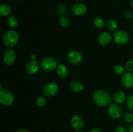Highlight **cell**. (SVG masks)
I'll return each mask as SVG.
<instances>
[{"mask_svg": "<svg viewBox=\"0 0 133 132\" xmlns=\"http://www.w3.org/2000/svg\"><path fill=\"white\" fill-rule=\"evenodd\" d=\"M112 97L108 92L104 90L96 91L93 94V100L97 106L100 107H106L109 106L112 101Z\"/></svg>", "mask_w": 133, "mask_h": 132, "instance_id": "obj_1", "label": "cell"}, {"mask_svg": "<svg viewBox=\"0 0 133 132\" xmlns=\"http://www.w3.org/2000/svg\"><path fill=\"white\" fill-rule=\"evenodd\" d=\"M19 40L18 34L16 31L9 30L4 33L3 36V41L5 46L12 47L17 45Z\"/></svg>", "mask_w": 133, "mask_h": 132, "instance_id": "obj_2", "label": "cell"}, {"mask_svg": "<svg viewBox=\"0 0 133 132\" xmlns=\"http://www.w3.org/2000/svg\"><path fill=\"white\" fill-rule=\"evenodd\" d=\"M113 38L116 43L119 45L126 44L129 41L130 35L127 32L122 30L116 31L113 34Z\"/></svg>", "mask_w": 133, "mask_h": 132, "instance_id": "obj_3", "label": "cell"}, {"mask_svg": "<svg viewBox=\"0 0 133 132\" xmlns=\"http://www.w3.org/2000/svg\"><path fill=\"white\" fill-rule=\"evenodd\" d=\"M58 62L55 58L50 56L45 57L41 62V67L44 71H52L57 67Z\"/></svg>", "mask_w": 133, "mask_h": 132, "instance_id": "obj_4", "label": "cell"}, {"mask_svg": "<svg viewBox=\"0 0 133 132\" xmlns=\"http://www.w3.org/2000/svg\"><path fill=\"white\" fill-rule=\"evenodd\" d=\"M14 96L12 93L8 90H1L0 102L4 106H10L14 102Z\"/></svg>", "mask_w": 133, "mask_h": 132, "instance_id": "obj_5", "label": "cell"}, {"mask_svg": "<svg viewBox=\"0 0 133 132\" xmlns=\"http://www.w3.org/2000/svg\"><path fill=\"white\" fill-rule=\"evenodd\" d=\"M108 113L112 119H118L123 114V109L122 106L117 103L111 104L108 109Z\"/></svg>", "mask_w": 133, "mask_h": 132, "instance_id": "obj_6", "label": "cell"}, {"mask_svg": "<svg viewBox=\"0 0 133 132\" xmlns=\"http://www.w3.org/2000/svg\"><path fill=\"white\" fill-rule=\"evenodd\" d=\"M68 61L72 65H79L83 61V55L79 51H70L67 56Z\"/></svg>", "mask_w": 133, "mask_h": 132, "instance_id": "obj_7", "label": "cell"}, {"mask_svg": "<svg viewBox=\"0 0 133 132\" xmlns=\"http://www.w3.org/2000/svg\"><path fill=\"white\" fill-rule=\"evenodd\" d=\"M58 91V86L56 83L49 82L45 84L43 87V93L45 97H52L57 93Z\"/></svg>", "mask_w": 133, "mask_h": 132, "instance_id": "obj_8", "label": "cell"}, {"mask_svg": "<svg viewBox=\"0 0 133 132\" xmlns=\"http://www.w3.org/2000/svg\"><path fill=\"white\" fill-rule=\"evenodd\" d=\"M16 58V54L13 49H9L3 54V61L6 65H10L14 63Z\"/></svg>", "mask_w": 133, "mask_h": 132, "instance_id": "obj_9", "label": "cell"}, {"mask_svg": "<svg viewBox=\"0 0 133 132\" xmlns=\"http://www.w3.org/2000/svg\"><path fill=\"white\" fill-rule=\"evenodd\" d=\"M87 10V6L85 4L82 3H75L71 6V11L73 14L76 16H80L85 14Z\"/></svg>", "mask_w": 133, "mask_h": 132, "instance_id": "obj_10", "label": "cell"}, {"mask_svg": "<svg viewBox=\"0 0 133 132\" xmlns=\"http://www.w3.org/2000/svg\"><path fill=\"white\" fill-rule=\"evenodd\" d=\"M122 84L126 89L133 87V74L131 72H125L122 76Z\"/></svg>", "mask_w": 133, "mask_h": 132, "instance_id": "obj_11", "label": "cell"}, {"mask_svg": "<svg viewBox=\"0 0 133 132\" xmlns=\"http://www.w3.org/2000/svg\"><path fill=\"white\" fill-rule=\"evenodd\" d=\"M40 69V64L36 60H31L25 66L26 72L29 75H35Z\"/></svg>", "mask_w": 133, "mask_h": 132, "instance_id": "obj_12", "label": "cell"}, {"mask_svg": "<svg viewBox=\"0 0 133 132\" xmlns=\"http://www.w3.org/2000/svg\"><path fill=\"white\" fill-rule=\"evenodd\" d=\"M71 124L75 129L81 130L84 127V119L80 115H75L71 119Z\"/></svg>", "mask_w": 133, "mask_h": 132, "instance_id": "obj_13", "label": "cell"}, {"mask_svg": "<svg viewBox=\"0 0 133 132\" xmlns=\"http://www.w3.org/2000/svg\"><path fill=\"white\" fill-rule=\"evenodd\" d=\"M112 35L108 32H103L99 36L98 41L100 45H108L112 41Z\"/></svg>", "mask_w": 133, "mask_h": 132, "instance_id": "obj_14", "label": "cell"}, {"mask_svg": "<svg viewBox=\"0 0 133 132\" xmlns=\"http://www.w3.org/2000/svg\"><path fill=\"white\" fill-rule=\"evenodd\" d=\"M70 88L75 93H80L84 89V85L79 80H72L70 83Z\"/></svg>", "mask_w": 133, "mask_h": 132, "instance_id": "obj_15", "label": "cell"}, {"mask_svg": "<svg viewBox=\"0 0 133 132\" xmlns=\"http://www.w3.org/2000/svg\"><path fill=\"white\" fill-rule=\"evenodd\" d=\"M126 95L122 91H118L113 94L112 99L117 104H122L125 100Z\"/></svg>", "mask_w": 133, "mask_h": 132, "instance_id": "obj_16", "label": "cell"}, {"mask_svg": "<svg viewBox=\"0 0 133 132\" xmlns=\"http://www.w3.org/2000/svg\"><path fill=\"white\" fill-rule=\"evenodd\" d=\"M57 73L60 78H65L68 75V69L65 65L61 64L57 67Z\"/></svg>", "mask_w": 133, "mask_h": 132, "instance_id": "obj_17", "label": "cell"}, {"mask_svg": "<svg viewBox=\"0 0 133 132\" xmlns=\"http://www.w3.org/2000/svg\"><path fill=\"white\" fill-rule=\"evenodd\" d=\"M12 13V9L9 5L3 3L0 6V14L2 16H10Z\"/></svg>", "mask_w": 133, "mask_h": 132, "instance_id": "obj_18", "label": "cell"}, {"mask_svg": "<svg viewBox=\"0 0 133 132\" xmlns=\"http://www.w3.org/2000/svg\"><path fill=\"white\" fill-rule=\"evenodd\" d=\"M68 12V6L65 3H61L58 5L57 8V13L58 15L61 16H63Z\"/></svg>", "mask_w": 133, "mask_h": 132, "instance_id": "obj_19", "label": "cell"}, {"mask_svg": "<svg viewBox=\"0 0 133 132\" xmlns=\"http://www.w3.org/2000/svg\"><path fill=\"white\" fill-rule=\"evenodd\" d=\"M107 26L108 29L111 31H114L118 28V23H117L116 21L111 19L108 21L107 23Z\"/></svg>", "mask_w": 133, "mask_h": 132, "instance_id": "obj_20", "label": "cell"}, {"mask_svg": "<svg viewBox=\"0 0 133 132\" xmlns=\"http://www.w3.org/2000/svg\"><path fill=\"white\" fill-rule=\"evenodd\" d=\"M123 120L127 124H132L133 122V115L129 111H127L123 115Z\"/></svg>", "mask_w": 133, "mask_h": 132, "instance_id": "obj_21", "label": "cell"}, {"mask_svg": "<svg viewBox=\"0 0 133 132\" xmlns=\"http://www.w3.org/2000/svg\"><path fill=\"white\" fill-rule=\"evenodd\" d=\"M7 22H8V24H9V27H12V28H14V27H17L18 25V19H17L15 16L9 17V19H8Z\"/></svg>", "mask_w": 133, "mask_h": 132, "instance_id": "obj_22", "label": "cell"}, {"mask_svg": "<svg viewBox=\"0 0 133 132\" xmlns=\"http://www.w3.org/2000/svg\"><path fill=\"white\" fill-rule=\"evenodd\" d=\"M47 102L48 101H47L46 98L44 97H39L36 100V104L40 107H44L47 104Z\"/></svg>", "mask_w": 133, "mask_h": 132, "instance_id": "obj_23", "label": "cell"}, {"mask_svg": "<svg viewBox=\"0 0 133 132\" xmlns=\"http://www.w3.org/2000/svg\"><path fill=\"white\" fill-rule=\"evenodd\" d=\"M94 24L95 25L96 27H98V28H102L105 25V21L101 18L96 17L94 19Z\"/></svg>", "mask_w": 133, "mask_h": 132, "instance_id": "obj_24", "label": "cell"}, {"mask_svg": "<svg viewBox=\"0 0 133 132\" xmlns=\"http://www.w3.org/2000/svg\"><path fill=\"white\" fill-rule=\"evenodd\" d=\"M126 106L129 111H133V93L129 95L126 102Z\"/></svg>", "mask_w": 133, "mask_h": 132, "instance_id": "obj_25", "label": "cell"}, {"mask_svg": "<svg viewBox=\"0 0 133 132\" xmlns=\"http://www.w3.org/2000/svg\"><path fill=\"white\" fill-rule=\"evenodd\" d=\"M113 70H114V73L116 74L117 75H121L122 74H123L125 69L123 65H122L120 64H118L114 66Z\"/></svg>", "mask_w": 133, "mask_h": 132, "instance_id": "obj_26", "label": "cell"}, {"mask_svg": "<svg viewBox=\"0 0 133 132\" xmlns=\"http://www.w3.org/2000/svg\"><path fill=\"white\" fill-rule=\"evenodd\" d=\"M59 23L61 26L63 27H67L70 25V20L68 18L65 16H61L59 19Z\"/></svg>", "mask_w": 133, "mask_h": 132, "instance_id": "obj_27", "label": "cell"}, {"mask_svg": "<svg viewBox=\"0 0 133 132\" xmlns=\"http://www.w3.org/2000/svg\"><path fill=\"white\" fill-rule=\"evenodd\" d=\"M126 69L129 72H132L133 71V59H131L126 63Z\"/></svg>", "mask_w": 133, "mask_h": 132, "instance_id": "obj_28", "label": "cell"}, {"mask_svg": "<svg viewBox=\"0 0 133 132\" xmlns=\"http://www.w3.org/2000/svg\"><path fill=\"white\" fill-rule=\"evenodd\" d=\"M115 132H127V129L123 126H118L116 128Z\"/></svg>", "mask_w": 133, "mask_h": 132, "instance_id": "obj_29", "label": "cell"}, {"mask_svg": "<svg viewBox=\"0 0 133 132\" xmlns=\"http://www.w3.org/2000/svg\"><path fill=\"white\" fill-rule=\"evenodd\" d=\"M123 15H124V16L126 18H127V19H131V18H133L132 12H130L129 10H125V11L124 12V13H123Z\"/></svg>", "mask_w": 133, "mask_h": 132, "instance_id": "obj_30", "label": "cell"}, {"mask_svg": "<svg viewBox=\"0 0 133 132\" xmlns=\"http://www.w3.org/2000/svg\"><path fill=\"white\" fill-rule=\"evenodd\" d=\"M127 131L128 132H133V123L130 124L129 126L127 128Z\"/></svg>", "mask_w": 133, "mask_h": 132, "instance_id": "obj_31", "label": "cell"}, {"mask_svg": "<svg viewBox=\"0 0 133 132\" xmlns=\"http://www.w3.org/2000/svg\"><path fill=\"white\" fill-rule=\"evenodd\" d=\"M16 132H30V131L29 130H27V129H18V130H17Z\"/></svg>", "mask_w": 133, "mask_h": 132, "instance_id": "obj_32", "label": "cell"}, {"mask_svg": "<svg viewBox=\"0 0 133 132\" xmlns=\"http://www.w3.org/2000/svg\"><path fill=\"white\" fill-rule=\"evenodd\" d=\"M90 132H102V131H101L100 129H97V128H94V129H92V130L90 131Z\"/></svg>", "mask_w": 133, "mask_h": 132, "instance_id": "obj_33", "label": "cell"}, {"mask_svg": "<svg viewBox=\"0 0 133 132\" xmlns=\"http://www.w3.org/2000/svg\"><path fill=\"white\" fill-rule=\"evenodd\" d=\"M131 8L133 9V0H132L131 2Z\"/></svg>", "mask_w": 133, "mask_h": 132, "instance_id": "obj_34", "label": "cell"}, {"mask_svg": "<svg viewBox=\"0 0 133 132\" xmlns=\"http://www.w3.org/2000/svg\"><path fill=\"white\" fill-rule=\"evenodd\" d=\"M76 132H82V131H80V130H77Z\"/></svg>", "mask_w": 133, "mask_h": 132, "instance_id": "obj_35", "label": "cell"}, {"mask_svg": "<svg viewBox=\"0 0 133 132\" xmlns=\"http://www.w3.org/2000/svg\"><path fill=\"white\" fill-rule=\"evenodd\" d=\"M76 1H83V0H76Z\"/></svg>", "mask_w": 133, "mask_h": 132, "instance_id": "obj_36", "label": "cell"}, {"mask_svg": "<svg viewBox=\"0 0 133 132\" xmlns=\"http://www.w3.org/2000/svg\"><path fill=\"white\" fill-rule=\"evenodd\" d=\"M45 132H51V131H45Z\"/></svg>", "mask_w": 133, "mask_h": 132, "instance_id": "obj_37", "label": "cell"}, {"mask_svg": "<svg viewBox=\"0 0 133 132\" xmlns=\"http://www.w3.org/2000/svg\"><path fill=\"white\" fill-rule=\"evenodd\" d=\"M132 21H133V18H132Z\"/></svg>", "mask_w": 133, "mask_h": 132, "instance_id": "obj_38", "label": "cell"}, {"mask_svg": "<svg viewBox=\"0 0 133 132\" xmlns=\"http://www.w3.org/2000/svg\"><path fill=\"white\" fill-rule=\"evenodd\" d=\"M132 45H133V43H132Z\"/></svg>", "mask_w": 133, "mask_h": 132, "instance_id": "obj_39", "label": "cell"}]
</instances>
